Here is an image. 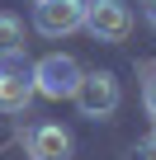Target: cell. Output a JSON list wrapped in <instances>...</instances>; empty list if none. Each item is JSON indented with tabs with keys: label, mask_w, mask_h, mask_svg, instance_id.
<instances>
[{
	"label": "cell",
	"mask_w": 156,
	"mask_h": 160,
	"mask_svg": "<svg viewBox=\"0 0 156 160\" xmlns=\"http://www.w3.org/2000/svg\"><path fill=\"white\" fill-rule=\"evenodd\" d=\"M71 99H76V108H81V118L100 122V118H114V113H118V104H123V85H118L114 71H85Z\"/></svg>",
	"instance_id": "6da1fadb"
},
{
	"label": "cell",
	"mask_w": 156,
	"mask_h": 160,
	"mask_svg": "<svg viewBox=\"0 0 156 160\" xmlns=\"http://www.w3.org/2000/svg\"><path fill=\"white\" fill-rule=\"evenodd\" d=\"M29 75H33V90H38L43 99H71L85 71H81V61L66 57V52H47Z\"/></svg>",
	"instance_id": "7a4b0ae2"
},
{
	"label": "cell",
	"mask_w": 156,
	"mask_h": 160,
	"mask_svg": "<svg viewBox=\"0 0 156 160\" xmlns=\"http://www.w3.org/2000/svg\"><path fill=\"white\" fill-rule=\"evenodd\" d=\"M95 42H123L132 33V10L123 0H85V24H81Z\"/></svg>",
	"instance_id": "3957f363"
},
{
	"label": "cell",
	"mask_w": 156,
	"mask_h": 160,
	"mask_svg": "<svg viewBox=\"0 0 156 160\" xmlns=\"http://www.w3.org/2000/svg\"><path fill=\"white\" fill-rule=\"evenodd\" d=\"M85 24V0H43L33 5V28L43 38H66Z\"/></svg>",
	"instance_id": "277c9868"
},
{
	"label": "cell",
	"mask_w": 156,
	"mask_h": 160,
	"mask_svg": "<svg viewBox=\"0 0 156 160\" xmlns=\"http://www.w3.org/2000/svg\"><path fill=\"white\" fill-rule=\"evenodd\" d=\"M33 75L19 61H0V113H29L33 104Z\"/></svg>",
	"instance_id": "5b68a950"
},
{
	"label": "cell",
	"mask_w": 156,
	"mask_h": 160,
	"mask_svg": "<svg viewBox=\"0 0 156 160\" xmlns=\"http://www.w3.org/2000/svg\"><path fill=\"white\" fill-rule=\"evenodd\" d=\"M29 151L33 160H71V132L62 122H38L29 132Z\"/></svg>",
	"instance_id": "8992f818"
},
{
	"label": "cell",
	"mask_w": 156,
	"mask_h": 160,
	"mask_svg": "<svg viewBox=\"0 0 156 160\" xmlns=\"http://www.w3.org/2000/svg\"><path fill=\"white\" fill-rule=\"evenodd\" d=\"M24 57V24L14 14H0V61Z\"/></svg>",
	"instance_id": "52a82bcc"
},
{
	"label": "cell",
	"mask_w": 156,
	"mask_h": 160,
	"mask_svg": "<svg viewBox=\"0 0 156 160\" xmlns=\"http://www.w3.org/2000/svg\"><path fill=\"white\" fill-rule=\"evenodd\" d=\"M128 160H156V132H147V137L128 151Z\"/></svg>",
	"instance_id": "ba28073f"
},
{
	"label": "cell",
	"mask_w": 156,
	"mask_h": 160,
	"mask_svg": "<svg viewBox=\"0 0 156 160\" xmlns=\"http://www.w3.org/2000/svg\"><path fill=\"white\" fill-rule=\"evenodd\" d=\"M147 113L156 118V80H151V85H147Z\"/></svg>",
	"instance_id": "9c48e42d"
},
{
	"label": "cell",
	"mask_w": 156,
	"mask_h": 160,
	"mask_svg": "<svg viewBox=\"0 0 156 160\" xmlns=\"http://www.w3.org/2000/svg\"><path fill=\"white\" fill-rule=\"evenodd\" d=\"M142 10H147V24L156 28V0H147V5H142Z\"/></svg>",
	"instance_id": "30bf717a"
},
{
	"label": "cell",
	"mask_w": 156,
	"mask_h": 160,
	"mask_svg": "<svg viewBox=\"0 0 156 160\" xmlns=\"http://www.w3.org/2000/svg\"><path fill=\"white\" fill-rule=\"evenodd\" d=\"M33 5H43V0H33Z\"/></svg>",
	"instance_id": "8fae6325"
}]
</instances>
